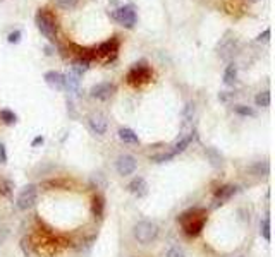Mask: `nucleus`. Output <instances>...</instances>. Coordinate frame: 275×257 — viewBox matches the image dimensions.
<instances>
[{
  "label": "nucleus",
  "mask_w": 275,
  "mask_h": 257,
  "mask_svg": "<svg viewBox=\"0 0 275 257\" xmlns=\"http://www.w3.org/2000/svg\"><path fill=\"white\" fill-rule=\"evenodd\" d=\"M175 158V154L172 153V151H169V153H158V154H153L152 158H150V161L153 163H167L171 161V160Z\"/></svg>",
  "instance_id": "23"
},
{
  "label": "nucleus",
  "mask_w": 275,
  "mask_h": 257,
  "mask_svg": "<svg viewBox=\"0 0 275 257\" xmlns=\"http://www.w3.org/2000/svg\"><path fill=\"white\" fill-rule=\"evenodd\" d=\"M0 118H2V122L7 125H12L16 124V120H17V117H16L14 112L11 110H0Z\"/></svg>",
  "instance_id": "25"
},
{
  "label": "nucleus",
  "mask_w": 275,
  "mask_h": 257,
  "mask_svg": "<svg viewBox=\"0 0 275 257\" xmlns=\"http://www.w3.org/2000/svg\"><path fill=\"white\" fill-rule=\"evenodd\" d=\"M0 163H2V165L7 163V151H5V146L2 143H0Z\"/></svg>",
  "instance_id": "34"
},
{
  "label": "nucleus",
  "mask_w": 275,
  "mask_h": 257,
  "mask_svg": "<svg viewBox=\"0 0 275 257\" xmlns=\"http://www.w3.org/2000/svg\"><path fill=\"white\" fill-rule=\"evenodd\" d=\"M79 74H76L74 70H69V72L64 76V81H66V88L69 89V91H78L79 89Z\"/></svg>",
  "instance_id": "16"
},
{
  "label": "nucleus",
  "mask_w": 275,
  "mask_h": 257,
  "mask_svg": "<svg viewBox=\"0 0 275 257\" xmlns=\"http://www.w3.org/2000/svg\"><path fill=\"white\" fill-rule=\"evenodd\" d=\"M238 194V187L236 185H222V187H219L215 191V199L220 202H225L229 201L231 197H234V195Z\"/></svg>",
  "instance_id": "12"
},
{
  "label": "nucleus",
  "mask_w": 275,
  "mask_h": 257,
  "mask_svg": "<svg viewBox=\"0 0 275 257\" xmlns=\"http://www.w3.org/2000/svg\"><path fill=\"white\" fill-rule=\"evenodd\" d=\"M127 191L136 197H145L148 194V184H146V180L143 177H134L127 185Z\"/></svg>",
  "instance_id": "10"
},
{
  "label": "nucleus",
  "mask_w": 275,
  "mask_h": 257,
  "mask_svg": "<svg viewBox=\"0 0 275 257\" xmlns=\"http://www.w3.org/2000/svg\"><path fill=\"white\" fill-rule=\"evenodd\" d=\"M114 19L119 21L124 28L131 30V28H134V24H136V11H134L133 5H124V7L117 9V11L114 12Z\"/></svg>",
  "instance_id": "5"
},
{
  "label": "nucleus",
  "mask_w": 275,
  "mask_h": 257,
  "mask_svg": "<svg viewBox=\"0 0 275 257\" xmlns=\"http://www.w3.org/2000/svg\"><path fill=\"white\" fill-rule=\"evenodd\" d=\"M119 139L126 144H138L139 143V137L138 134L134 132L133 128H127V127H120L119 128Z\"/></svg>",
  "instance_id": "15"
},
{
  "label": "nucleus",
  "mask_w": 275,
  "mask_h": 257,
  "mask_svg": "<svg viewBox=\"0 0 275 257\" xmlns=\"http://www.w3.org/2000/svg\"><path fill=\"white\" fill-rule=\"evenodd\" d=\"M19 40H21V31H12V33L7 36L9 43H19Z\"/></svg>",
  "instance_id": "32"
},
{
  "label": "nucleus",
  "mask_w": 275,
  "mask_h": 257,
  "mask_svg": "<svg viewBox=\"0 0 275 257\" xmlns=\"http://www.w3.org/2000/svg\"><path fill=\"white\" fill-rule=\"evenodd\" d=\"M43 136H38V137H34L33 141H31V146L33 147H36V146H40V144H43Z\"/></svg>",
  "instance_id": "36"
},
{
  "label": "nucleus",
  "mask_w": 275,
  "mask_h": 257,
  "mask_svg": "<svg viewBox=\"0 0 275 257\" xmlns=\"http://www.w3.org/2000/svg\"><path fill=\"white\" fill-rule=\"evenodd\" d=\"M45 82L53 89H64L66 88V81H64V76L55 70H50V72L45 74Z\"/></svg>",
  "instance_id": "11"
},
{
  "label": "nucleus",
  "mask_w": 275,
  "mask_h": 257,
  "mask_svg": "<svg viewBox=\"0 0 275 257\" xmlns=\"http://www.w3.org/2000/svg\"><path fill=\"white\" fill-rule=\"evenodd\" d=\"M255 103H257V107H263L267 108L270 105V91H261L255 96Z\"/></svg>",
  "instance_id": "22"
},
{
  "label": "nucleus",
  "mask_w": 275,
  "mask_h": 257,
  "mask_svg": "<svg viewBox=\"0 0 275 257\" xmlns=\"http://www.w3.org/2000/svg\"><path fill=\"white\" fill-rule=\"evenodd\" d=\"M234 110H236V113H238V115H242V117H255V115H257V112H255L253 108L244 107V105H238V107H236Z\"/></svg>",
  "instance_id": "27"
},
{
  "label": "nucleus",
  "mask_w": 275,
  "mask_h": 257,
  "mask_svg": "<svg viewBox=\"0 0 275 257\" xmlns=\"http://www.w3.org/2000/svg\"><path fill=\"white\" fill-rule=\"evenodd\" d=\"M88 69H89V60L88 59H78L71 67V70H74V72L79 74V76H81L83 72H86Z\"/></svg>",
  "instance_id": "21"
},
{
  "label": "nucleus",
  "mask_w": 275,
  "mask_h": 257,
  "mask_svg": "<svg viewBox=\"0 0 275 257\" xmlns=\"http://www.w3.org/2000/svg\"><path fill=\"white\" fill-rule=\"evenodd\" d=\"M260 233H261V237L267 240V242H270L272 235H270V220H268V218H263V220H261V223H260Z\"/></svg>",
  "instance_id": "24"
},
{
  "label": "nucleus",
  "mask_w": 275,
  "mask_h": 257,
  "mask_svg": "<svg viewBox=\"0 0 275 257\" xmlns=\"http://www.w3.org/2000/svg\"><path fill=\"white\" fill-rule=\"evenodd\" d=\"M201 214H205V211L203 209H200V208H194V209H189V211H186V213H182L181 216L177 218V221L181 225H184L186 221H189V220H194V218H198V216H201Z\"/></svg>",
  "instance_id": "20"
},
{
  "label": "nucleus",
  "mask_w": 275,
  "mask_h": 257,
  "mask_svg": "<svg viewBox=\"0 0 275 257\" xmlns=\"http://www.w3.org/2000/svg\"><path fill=\"white\" fill-rule=\"evenodd\" d=\"M152 79V70L146 64H139V65H134L133 69L127 72V82L133 86L141 84V82H148Z\"/></svg>",
  "instance_id": "4"
},
{
  "label": "nucleus",
  "mask_w": 275,
  "mask_h": 257,
  "mask_svg": "<svg viewBox=\"0 0 275 257\" xmlns=\"http://www.w3.org/2000/svg\"><path fill=\"white\" fill-rule=\"evenodd\" d=\"M41 185L43 187H64V182H60V180H47Z\"/></svg>",
  "instance_id": "33"
},
{
  "label": "nucleus",
  "mask_w": 275,
  "mask_h": 257,
  "mask_svg": "<svg viewBox=\"0 0 275 257\" xmlns=\"http://www.w3.org/2000/svg\"><path fill=\"white\" fill-rule=\"evenodd\" d=\"M91 211H93L95 218H103V211H105V199L102 195H97L93 199V204H91Z\"/></svg>",
  "instance_id": "18"
},
{
  "label": "nucleus",
  "mask_w": 275,
  "mask_h": 257,
  "mask_svg": "<svg viewBox=\"0 0 275 257\" xmlns=\"http://www.w3.org/2000/svg\"><path fill=\"white\" fill-rule=\"evenodd\" d=\"M36 26L40 33L43 34L47 40L55 41L57 38V24L53 21V17L45 11V9H40V12L36 14Z\"/></svg>",
  "instance_id": "2"
},
{
  "label": "nucleus",
  "mask_w": 275,
  "mask_h": 257,
  "mask_svg": "<svg viewBox=\"0 0 275 257\" xmlns=\"http://www.w3.org/2000/svg\"><path fill=\"white\" fill-rule=\"evenodd\" d=\"M268 38H270V28H267V30H265L263 33L258 34L257 41H268Z\"/></svg>",
  "instance_id": "35"
},
{
  "label": "nucleus",
  "mask_w": 275,
  "mask_h": 257,
  "mask_svg": "<svg viewBox=\"0 0 275 257\" xmlns=\"http://www.w3.org/2000/svg\"><path fill=\"white\" fill-rule=\"evenodd\" d=\"M88 125L89 128H91V132L98 134V136H103V134L107 132L108 122L102 113H93L88 118Z\"/></svg>",
  "instance_id": "8"
},
{
  "label": "nucleus",
  "mask_w": 275,
  "mask_h": 257,
  "mask_svg": "<svg viewBox=\"0 0 275 257\" xmlns=\"http://www.w3.org/2000/svg\"><path fill=\"white\" fill-rule=\"evenodd\" d=\"M117 48H119V41H117V38H112L110 41L102 43L100 47L97 48V51H98V55H110V53L116 55Z\"/></svg>",
  "instance_id": "14"
},
{
  "label": "nucleus",
  "mask_w": 275,
  "mask_h": 257,
  "mask_svg": "<svg viewBox=\"0 0 275 257\" xmlns=\"http://www.w3.org/2000/svg\"><path fill=\"white\" fill-rule=\"evenodd\" d=\"M236 79H238V67L236 64H229L223 72V84L225 86H234Z\"/></svg>",
  "instance_id": "17"
},
{
  "label": "nucleus",
  "mask_w": 275,
  "mask_h": 257,
  "mask_svg": "<svg viewBox=\"0 0 275 257\" xmlns=\"http://www.w3.org/2000/svg\"><path fill=\"white\" fill-rule=\"evenodd\" d=\"M136 166H138L136 158L131 156V154H120L119 158H117V163H116L117 172H119V175H122V177L134 173L136 172Z\"/></svg>",
  "instance_id": "6"
},
{
  "label": "nucleus",
  "mask_w": 275,
  "mask_h": 257,
  "mask_svg": "<svg viewBox=\"0 0 275 257\" xmlns=\"http://www.w3.org/2000/svg\"><path fill=\"white\" fill-rule=\"evenodd\" d=\"M114 91H116V86L112 82H98L89 89V95H91V98L97 99H108L114 95Z\"/></svg>",
  "instance_id": "7"
},
{
  "label": "nucleus",
  "mask_w": 275,
  "mask_h": 257,
  "mask_svg": "<svg viewBox=\"0 0 275 257\" xmlns=\"http://www.w3.org/2000/svg\"><path fill=\"white\" fill-rule=\"evenodd\" d=\"M249 170L257 177H267L270 173V165H268V161H258L257 165H253Z\"/></svg>",
  "instance_id": "19"
},
{
  "label": "nucleus",
  "mask_w": 275,
  "mask_h": 257,
  "mask_svg": "<svg viewBox=\"0 0 275 257\" xmlns=\"http://www.w3.org/2000/svg\"><path fill=\"white\" fill-rule=\"evenodd\" d=\"M5 237H7V228L0 226V245H2V242L5 240Z\"/></svg>",
  "instance_id": "37"
},
{
  "label": "nucleus",
  "mask_w": 275,
  "mask_h": 257,
  "mask_svg": "<svg viewBox=\"0 0 275 257\" xmlns=\"http://www.w3.org/2000/svg\"><path fill=\"white\" fill-rule=\"evenodd\" d=\"M193 115H194V105L193 103H188L186 108H184V120L186 122L193 120Z\"/></svg>",
  "instance_id": "30"
},
{
  "label": "nucleus",
  "mask_w": 275,
  "mask_h": 257,
  "mask_svg": "<svg viewBox=\"0 0 275 257\" xmlns=\"http://www.w3.org/2000/svg\"><path fill=\"white\" fill-rule=\"evenodd\" d=\"M21 247H22V252H24V256H26V257H30V256H31L30 239H22V240H21Z\"/></svg>",
  "instance_id": "31"
},
{
  "label": "nucleus",
  "mask_w": 275,
  "mask_h": 257,
  "mask_svg": "<svg viewBox=\"0 0 275 257\" xmlns=\"http://www.w3.org/2000/svg\"><path fill=\"white\" fill-rule=\"evenodd\" d=\"M38 199V187L36 185H26V187L22 189L17 195V201H16V206H17V209L21 211H28L30 208H33L34 202Z\"/></svg>",
  "instance_id": "3"
},
{
  "label": "nucleus",
  "mask_w": 275,
  "mask_h": 257,
  "mask_svg": "<svg viewBox=\"0 0 275 257\" xmlns=\"http://www.w3.org/2000/svg\"><path fill=\"white\" fill-rule=\"evenodd\" d=\"M194 137H196V134H194V132H189V134H186V136H182L181 139H179L177 143L174 144V149H172V153L177 156L179 153H182V151L186 149V147L189 146L191 143H193Z\"/></svg>",
  "instance_id": "13"
},
{
  "label": "nucleus",
  "mask_w": 275,
  "mask_h": 257,
  "mask_svg": "<svg viewBox=\"0 0 275 257\" xmlns=\"http://www.w3.org/2000/svg\"><path fill=\"white\" fill-rule=\"evenodd\" d=\"M79 0H57V5H59L60 9H66V11H69V9H74L76 5H78Z\"/></svg>",
  "instance_id": "28"
},
{
  "label": "nucleus",
  "mask_w": 275,
  "mask_h": 257,
  "mask_svg": "<svg viewBox=\"0 0 275 257\" xmlns=\"http://www.w3.org/2000/svg\"><path fill=\"white\" fill-rule=\"evenodd\" d=\"M206 156H208V158L212 160L210 163H212V165L215 166V168H217V166L222 165V156H220V153H219L217 149H206Z\"/></svg>",
  "instance_id": "26"
},
{
  "label": "nucleus",
  "mask_w": 275,
  "mask_h": 257,
  "mask_svg": "<svg viewBox=\"0 0 275 257\" xmlns=\"http://www.w3.org/2000/svg\"><path fill=\"white\" fill-rule=\"evenodd\" d=\"M205 223H206V214H201V216L194 218V220L186 221V223L182 225V228H184V231H186V235L196 237L205 228Z\"/></svg>",
  "instance_id": "9"
},
{
  "label": "nucleus",
  "mask_w": 275,
  "mask_h": 257,
  "mask_svg": "<svg viewBox=\"0 0 275 257\" xmlns=\"http://www.w3.org/2000/svg\"><path fill=\"white\" fill-rule=\"evenodd\" d=\"M165 257H186V254H184V250L181 247H172V249L167 250Z\"/></svg>",
  "instance_id": "29"
},
{
  "label": "nucleus",
  "mask_w": 275,
  "mask_h": 257,
  "mask_svg": "<svg viewBox=\"0 0 275 257\" xmlns=\"http://www.w3.org/2000/svg\"><path fill=\"white\" fill-rule=\"evenodd\" d=\"M133 235L141 245H148L158 235V226L153 221H139V223L134 225Z\"/></svg>",
  "instance_id": "1"
}]
</instances>
